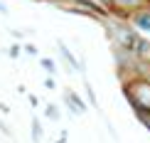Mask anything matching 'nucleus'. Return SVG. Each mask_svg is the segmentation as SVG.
I'll return each instance as SVG.
<instances>
[{
    "mask_svg": "<svg viewBox=\"0 0 150 143\" xmlns=\"http://www.w3.org/2000/svg\"><path fill=\"white\" fill-rule=\"evenodd\" d=\"M123 94L133 114H150V77H133L123 82Z\"/></svg>",
    "mask_w": 150,
    "mask_h": 143,
    "instance_id": "nucleus-1",
    "label": "nucleus"
},
{
    "mask_svg": "<svg viewBox=\"0 0 150 143\" xmlns=\"http://www.w3.org/2000/svg\"><path fill=\"white\" fill-rule=\"evenodd\" d=\"M103 27L108 30V37L113 42V47H123V49H133L135 42L140 40V32L130 25V20H121V17L111 15L103 22Z\"/></svg>",
    "mask_w": 150,
    "mask_h": 143,
    "instance_id": "nucleus-2",
    "label": "nucleus"
},
{
    "mask_svg": "<svg viewBox=\"0 0 150 143\" xmlns=\"http://www.w3.org/2000/svg\"><path fill=\"white\" fill-rule=\"evenodd\" d=\"M143 8H148V0H111L108 10L113 17H121V20H130L133 12H138Z\"/></svg>",
    "mask_w": 150,
    "mask_h": 143,
    "instance_id": "nucleus-3",
    "label": "nucleus"
},
{
    "mask_svg": "<svg viewBox=\"0 0 150 143\" xmlns=\"http://www.w3.org/2000/svg\"><path fill=\"white\" fill-rule=\"evenodd\" d=\"M57 49H59V57L67 62V67H69L71 74H84V62H79L76 57H74V52H71V49L67 47L62 40H57Z\"/></svg>",
    "mask_w": 150,
    "mask_h": 143,
    "instance_id": "nucleus-4",
    "label": "nucleus"
},
{
    "mask_svg": "<svg viewBox=\"0 0 150 143\" xmlns=\"http://www.w3.org/2000/svg\"><path fill=\"white\" fill-rule=\"evenodd\" d=\"M130 25L138 32H150V8H143L138 12H133L130 15Z\"/></svg>",
    "mask_w": 150,
    "mask_h": 143,
    "instance_id": "nucleus-5",
    "label": "nucleus"
},
{
    "mask_svg": "<svg viewBox=\"0 0 150 143\" xmlns=\"http://www.w3.org/2000/svg\"><path fill=\"white\" fill-rule=\"evenodd\" d=\"M64 104H67V109H69L71 114H86V104L81 101V96L76 91H71V89L64 91Z\"/></svg>",
    "mask_w": 150,
    "mask_h": 143,
    "instance_id": "nucleus-6",
    "label": "nucleus"
},
{
    "mask_svg": "<svg viewBox=\"0 0 150 143\" xmlns=\"http://www.w3.org/2000/svg\"><path fill=\"white\" fill-rule=\"evenodd\" d=\"M133 54H135L138 59H148V62H150V40L140 37V40L135 42V47H133Z\"/></svg>",
    "mask_w": 150,
    "mask_h": 143,
    "instance_id": "nucleus-7",
    "label": "nucleus"
},
{
    "mask_svg": "<svg viewBox=\"0 0 150 143\" xmlns=\"http://www.w3.org/2000/svg\"><path fill=\"white\" fill-rule=\"evenodd\" d=\"M42 136H45V131H42L40 119H32V141L35 143H42Z\"/></svg>",
    "mask_w": 150,
    "mask_h": 143,
    "instance_id": "nucleus-8",
    "label": "nucleus"
},
{
    "mask_svg": "<svg viewBox=\"0 0 150 143\" xmlns=\"http://www.w3.org/2000/svg\"><path fill=\"white\" fill-rule=\"evenodd\" d=\"M45 116H47L49 121H59V119H62V114H59V109L54 106V104H47V106H45Z\"/></svg>",
    "mask_w": 150,
    "mask_h": 143,
    "instance_id": "nucleus-9",
    "label": "nucleus"
},
{
    "mask_svg": "<svg viewBox=\"0 0 150 143\" xmlns=\"http://www.w3.org/2000/svg\"><path fill=\"white\" fill-rule=\"evenodd\" d=\"M40 64H42V67H45V69L49 72V77H54V74H57V64H54V59L42 57V59H40Z\"/></svg>",
    "mask_w": 150,
    "mask_h": 143,
    "instance_id": "nucleus-10",
    "label": "nucleus"
},
{
    "mask_svg": "<svg viewBox=\"0 0 150 143\" xmlns=\"http://www.w3.org/2000/svg\"><path fill=\"white\" fill-rule=\"evenodd\" d=\"M86 96H89V101L93 104V109L98 111V101H96V94H93V89H91V84L86 82Z\"/></svg>",
    "mask_w": 150,
    "mask_h": 143,
    "instance_id": "nucleus-11",
    "label": "nucleus"
},
{
    "mask_svg": "<svg viewBox=\"0 0 150 143\" xmlns=\"http://www.w3.org/2000/svg\"><path fill=\"white\" fill-rule=\"evenodd\" d=\"M8 54H10L12 59H17V57H20V54H22V47H20V45H12V47L8 49Z\"/></svg>",
    "mask_w": 150,
    "mask_h": 143,
    "instance_id": "nucleus-12",
    "label": "nucleus"
},
{
    "mask_svg": "<svg viewBox=\"0 0 150 143\" xmlns=\"http://www.w3.org/2000/svg\"><path fill=\"white\" fill-rule=\"evenodd\" d=\"M37 52H40V49H37L35 45H25V54H30V57H37Z\"/></svg>",
    "mask_w": 150,
    "mask_h": 143,
    "instance_id": "nucleus-13",
    "label": "nucleus"
},
{
    "mask_svg": "<svg viewBox=\"0 0 150 143\" xmlns=\"http://www.w3.org/2000/svg\"><path fill=\"white\" fill-rule=\"evenodd\" d=\"M45 86H47V89H57V82H54V77H47V79H45Z\"/></svg>",
    "mask_w": 150,
    "mask_h": 143,
    "instance_id": "nucleus-14",
    "label": "nucleus"
},
{
    "mask_svg": "<svg viewBox=\"0 0 150 143\" xmlns=\"http://www.w3.org/2000/svg\"><path fill=\"white\" fill-rule=\"evenodd\" d=\"M27 99H30V104H32V106H40V99H37V96H35V94H30V96H27Z\"/></svg>",
    "mask_w": 150,
    "mask_h": 143,
    "instance_id": "nucleus-15",
    "label": "nucleus"
},
{
    "mask_svg": "<svg viewBox=\"0 0 150 143\" xmlns=\"http://www.w3.org/2000/svg\"><path fill=\"white\" fill-rule=\"evenodd\" d=\"M0 15H8V5L5 3H0Z\"/></svg>",
    "mask_w": 150,
    "mask_h": 143,
    "instance_id": "nucleus-16",
    "label": "nucleus"
},
{
    "mask_svg": "<svg viewBox=\"0 0 150 143\" xmlns=\"http://www.w3.org/2000/svg\"><path fill=\"white\" fill-rule=\"evenodd\" d=\"M57 143H67V133H62L59 138H57Z\"/></svg>",
    "mask_w": 150,
    "mask_h": 143,
    "instance_id": "nucleus-17",
    "label": "nucleus"
}]
</instances>
